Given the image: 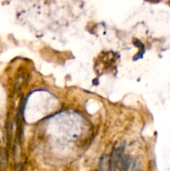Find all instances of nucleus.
<instances>
[{"instance_id": "obj_2", "label": "nucleus", "mask_w": 170, "mask_h": 171, "mask_svg": "<svg viewBox=\"0 0 170 171\" xmlns=\"http://www.w3.org/2000/svg\"><path fill=\"white\" fill-rule=\"evenodd\" d=\"M131 164V159L128 154L123 155L120 159V171H128Z\"/></svg>"}, {"instance_id": "obj_1", "label": "nucleus", "mask_w": 170, "mask_h": 171, "mask_svg": "<svg viewBox=\"0 0 170 171\" xmlns=\"http://www.w3.org/2000/svg\"><path fill=\"white\" fill-rule=\"evenodd\" d=\"M122 152H123V148H117L113 150L112 154H111V158H110L109 171L118 170V163L121 159Z\"/></svg>"}, {"instance_id": "obj_3", "label": "nucleus", "mask_w": 170, "mask_h": 171, "mask_svg": "<svg viewBox=\"0 0 170 171\" xmlns=\"http://www.w3.org/2000/svg\"><path fill=\"white\" fill-rule=\"evenodd\" d=\"M99 171H109V164L106 155L102 157L99 163Z\"/></svg>"}, {"instance_id": "obj_4", "label": "nucleus", "mask_w": 170, "mask_h": 171, "mask_svg": "<svg viewBox=\"0 0 170 171\" xmlns=\"http://www.w3.org/2000/svg\"><path fill=\"white\" fill-rule=\"evenodd\" d=\"M7 165V157L6 154L3 150L0 152V168L1 169H4Z\"/></svg>"}]
</instances>
